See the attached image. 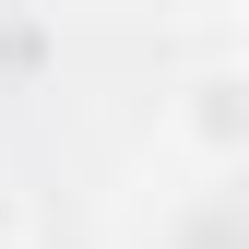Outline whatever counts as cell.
Instances as JSON below:
<instances>
[{
  "label": "cell",
  "instance_id": "obj_1",
  "mask_svg": "<svg viewBox=\"0 0 249 249\" xmlns=\"http://www.w3.org/2000/svg\"><path fill=\"white\" fill-rule=\"evenodd\" d=\"M166 142L213 178H249V59H202L166 95Z\"/></svg>",
  "mask_w": 249,
  "mask_h": 249
},
{
  "label": "cell",
  "instance_id": "obj_2",
  "mask_svg": "<svg viewBox=\"0 0 249 249\" xmlns=\"http://www.w3.org/2000/svg\"><path fill=\"white\" fill-rule=\"evenodd\" d=\"M0 249H36V213H24V190L0 178Z\"/></svg>",
  "mask_w": 249,
  "mask_h": 249
}]
</instances>
